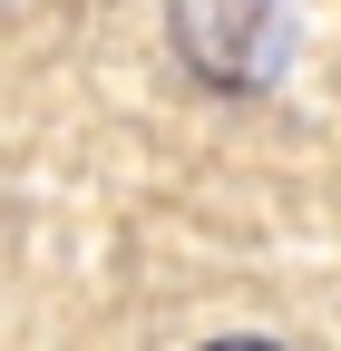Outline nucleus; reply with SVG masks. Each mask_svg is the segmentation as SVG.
<instances>
[{"label":"nucleus","mask_w":341,"mask_h":351,"mask_svg":"<svg viewBox=\"0 0 341 351\" xmlns=\"http://www.w3.org/2000/svg\"><path fill=\"white\" fill-rule=\"evenodd\" d=\"M176 59L215 88H273L292 59V0H176Z\"/></svg>","instance_id":"nucleus-1"}]
</instances>
